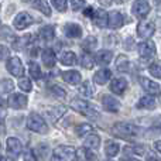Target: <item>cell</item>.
I'll return each instance as SVG.
<instances>
[{"mask_svg": "<svg viewBox=\"0 0 161 161\" xmlns=\"http://www.w3.org/2000/svg\"><path fill=\"white\" fill-rule=\"evenodd\" d=\"M112 134L119 139H125V140H131L139 134V129L133 125V123H127V122H119L114 123L112 127Z\"/></svg>", "mask_w": 161, "mask_h": 161, "instance_id": "obj_1", "label": "cell"}, {"mask_svg": "<svg viewBox=\"0 0 161 161\" xmlns=\"http://www.w3.org/2000/svg\"><path fill=\"white\" fill-rule=\"evenodd\" d=\"M71 108H72L74 110L79 112L80 114H83V116H86V117H91V119H93V120H96L97 117H99V113L95 110L93 106L83 99H74L72 102H71Z\"/></svg>", "mask_w": 161, "mask_h": 161, "instance_id": "obj_2", "label": "cell"}, {"mask_svg": "<svg viewBox=\"0 0 161 161\" xmlns=\"http://www.w3.org/2000/svg\"><path fill=\"white\" fill-rule=\"evenodd\" d=\"M76 160V150L71 146H58L54 150L51 161H75Z\"/></svg>", "mask_w": 161, "mask_h": 161, "instance_id": "obj_3", "label": "cell"}, {"mask_svg": "<svg viewBox=\"0 0 161 161\" xmlns=\"http://www.w3.org/2000/svg\"><path fill=\"white\" fill-rule=\"evenodd\" d=\"M27 127L34 133H40V134L48 133L47 123L38 113H30V116L27 117Z\"/></svg>", "mask_w": 161, "mask_h": 161, "instance_id": "obj_4", "label": "cell"}, {"mask_svg": "<svg viewBox=\"0 0 161 161\" xmlns=\"http://www.w3.org/2000/svg\"><path fill=\"white\" fill-rule=\"evenodd\" d=\"M137 51H139L140 58L143 59H151L156 55V44L151 40H144L137 45Z\"/></svg>", "mask_w": 161, "mask_h": 161, "instance_id": "obj_5", "label": "cell"}, {"mask_svg": "<svg viewBox=\"0 0 161 161\" xmlns=\"http://www.w3.org/2000/svg\"><path fill=\"white\" fill-rule=\"evenodd\" d=\"M21 143L16 137H8L6 142V150H7V156L11 161H16L19 158L20 153H21Z\"/></svg>", "mask_w": 161, "mask_h": 161, "instance_id": "obj_6", "label": "cell"}, {"mask_svg": "<svg viewBox=\"0 0 161 161\" xmlns=\"http://www.w3.org/2000/svg\"><path fill=\"white\" fill-rule=\"evenodd\" d=\"M36 23V20L33 19V16L31 14H28L27 11H21V13H19L16 16V19L13 20V25L16 30H25L27 27H30L31 24H34Z\"/></svg>", "mask_w": 161, "mask_h": 161, "instance_id": "obj_7", "label": "cell"}, {"mask_svg": "<svg viewBox=\"0 0 161 161\" xmlns=\"http://www.w3.org/2000/svg\"><path fill=\"white\" fill-rule=\"evenodd\" d=\"M154 31H156V25L150 20H143L137 25V36L143 40H148L154 34Z\"/></svg>", "mask_w": 161, "mask_h": 161, "instance_id": "obj_8", "label": "cell"}, {"mask_svg": "<svg viewBox=\"0 0 161 161\" xmlns=\"http://www.w3.org/2000/svg\"><path fill=\"white\" fill-rule=\"evenodd\" d=\"M6 68H7V71L11 75L17 76V78H21L23 74H24V67H23V62L19 57H11V58H8L7 64H6Z\"/></svg>", "mask_w": 161, "mask_h": 161, "instance_id": "obj_9", "label": "cell"}, {"mask_svg": "<svg viewBox=\"0 0 161 161\" xmlns=\"http://www.w3.org/2000/svg\"><path fill=\"white\" fill-rule=\"evenodd\" d=\"M151 7L148 4L147 0H134L133 6H131V13L139 19H144L148 13H150Z\"/></svg>", "mask_w": 161, "mask_h": 161, "instance_id": "obj_10", "label": "cell"}, {"mask_svg": "<svg viewBox=\"0 0 161 161\" xmlns=\"http://www.w3.org/2000/svg\"><path fill=\"white\" fill-rule=\"evenodd\" d=\"M27 103H28L27 96L23 93H13L7 100V105L11 109H19V110L20 109H24L27 106Z\"/></svg>", "mask_w": 161, "mask_h": 161, "instance_id": "obj_11", "label": "cell"}, {"mask_svg": "<svg viewBox=\"0 0 161 161\" xmlns=\"http://www.w3.org/2000/svg\"><path fill=\"white\" fill-rule=\"evenodd\" d=\"M92 20H93V24L96 25V27H99V28H106V27H108L109 13H106L103 8H97V10L93 11Z\"/></svg>", "mask_w": 161, "mask_h": 161, "instance_id": "obj_12", "label": "cell"}, {"mask_svg": "<svg viewBox=\"0 0 161 161\" xmlns=\"http://www.w3.org/2000/svg\"><path fill=\"white\" fill-rule=\"evenodd\" d=\"M125 24V16H123L120 11L117 10H113L109 13V20H108V27L113 28V30H116V28H120L122 25Z\"/></svg>", "mask_w": 161, "mask_h": 161, "instance_id": "obj_13", "label": "cell"}, {"mask_svg": "<svg viewBox=\"0 0 161 161\" xmlns=\"http://www.w3.org/2000/svg\"><path fill=\"white\" fill-rule=\"evenodd\" d=\"M102 105L108 112H119L120 110V102L116 97L110 96V95H103Z\"/></svg>", "mask_w": 161, "mask_h": 161, "instance_id": "obj_14", "label": "cell"}, {"mask_svg": "<svg viewBox=\"0 0 161 161\" xmlns=\"http://www.w3.org/2000/svg\"><path fill=\"white\" fill-rule=\"evenodd\" d=\"M140 83H142L143 89L147 91L150 95H156V96L160 95V85L157 82H154V80L148 78H140Z\"/></svg>", "mask_w": 161, "mask_h": 161, "instance_id": "obj_15", "label": "cell"}, {"mask_svg": "<svg viewBox=\"0 0 161 161\" xmlns=\"http://www.w3.org/2000/svg\"><path fill=\"white\" fill-rule=\"evenodd\" d=\"M127 89V80L125 78H116L110 82V91L114 95H123Z\"/></svg>", "mask_w": 161, "mask_h": 161, "instance_id": "obj_16", "label": "cell"}, {"mask_svg": "<svg viewBox=\"0 0 161 161\" xmlns=\"http://www.w3.org/2000/svg\"><path fill=\"white\" fill-rule=\"evenodd\" d=\"M64 33L68 38H79L82 36V28L76 23H68L64 27Z\"/></svg>", "mask_w": 161, "mask_h": 161, "instance_id": "obj_17", "label": "cell"}, {"mask_svg": "<svg viewBox=\"0 0 161 161\" xmlns=\"http://www.w3.org/2000/svg\"><path fill=\"white\" fill-rule=\"evenodd\" d=\"M112 58H113V53L109 50H100L96 53V58H95V61H96V64L102 65V67H106V65L110 64Z\"/></svg>", "mask_w": 161, "mask_h": 161, "instance_id": "obj_18", "label": "cell"}, {"mask_svg": "<svg viewBox=\"0 0 161 161\" xmlns=\"http://www.w3.org/2000/svg\"><path fill=\"white\" fill-rule=\"evenodd\" d=\"M41 59L44 62V65L47 68H53L57 62V55H55V51L51 50V48H45L41 54Z\"/></svg>", "mask_w": 161, "mask_h": 161, "instance_id": "obj_19", "label": "cell"}, {"mask_svg": "<svg viewBox=\"0 0 161 161\" xmlns=\"http://www.w3.org/2000/svg\"><path fill=\"white\" fill-rule=\"evenodd\" d=\"M112 78V71L110 69H106V68H103V69H99L96 74L93 75V80L96 85H105V83H108L109 80Z\"/></svg>", "mask_w": 161, "mask_h": 161, "instance_id": "obj_20", "label": "cell"}, {"mask_svg": "<svg viewBox=\"0 0 161 161\" xmlns=\"http://www.w3.org/2000/svg\"><path fill=\"white\" fill-rule=\"evenodd\" d=\"M76 158L79 161H96V154L88 147H80L76 150Z\"/></svg>", "mask_w": 161, "mask_h": 161, "instance_id": "obj_21", "label": "cell"}, {"mask_svg": "<svg viewBox=\"0 0 161 161\" xmlns=\"http://www.w3.org/2000/svg\"><path fill=\"white\" fill-rule=\"evenodd\" d=\"M62 79L69 85H79L82 76L78 71H65V72H62Z\"/></svg>", "mask_w": 161, "mask_h": 161, "instance_id": "obj_22", "label": "cell"}, {"mask_svg": "<svg viewBox=\"0 0 161 161\" xmlns=\"http://www.w3.org/2000/svg\"><path fill=\"white\" fill-rule=\"evenodd\" d=\"M156 108V97L151 96V95H147V96H143L142 99L137 102V109H147V110H151V109Z\"/></svg>", "mask_w": 161, "mask_h": 161, "instance_id": "obj_23", "label": "cell"}, {"mask_svg": "<svg viewBox=\"0 0 161 161\" xmlns=\"http://www.w3.org/2000/svg\"><path fill=\"white\" fill-rule=\"evenodd\" d=\"M67 112V109L64 106H54V108H50L47 110V116L51 119V122L55 123L58 119H61V116Z\"/></svg>", "mask_w": 161, "mask_h": 161, "instance_id": "obj_24", "label": "cell"}, {"mask_svg": "<svg viewBox=\"0 0 161 161\" xmlns=\"http://www.w3.org/2000/svg\"><path fill=\"white\" fill-rule=\"evenodd\" d=\"M38 37L42 40V41H51L55 37V28L53 25H45L41 30L38 31Z\"/></svg>", "mask_w": 161, "mask_h": 161, "instance_id": "obj_25", "label": "cell"}, {"mask_svg": "<svg viewBox=\"0 0 161 161\" xmlns=\"http://www.w3.org/2000/svg\"><path fill=\"white\" fill-rule=\"evenodd\" d=\"M83 146L91 148V150H96V148H99V146H100V137L97 136V134L89 133L88 136H86L85 142H83Z\"/></svg>", "mask_w": 161, "mask_h": 161, "instance_id": "obj_26", "label": "cell"}, {"mask_svg": "<svg viewBox=\"0 0 161 161\" xmlns=\"http://www.w3.org/2000/svg\"><path fill=\"white\" fill-rule=\"evenodd\" d=\"M59 59H61V62L64 65H67V67H72V65L76 64V55L72 51H64V53L61 54V57H59Z\"/></svg>", "mask_w": 161, "mask_h": 161, "instance_id": "obj_27", "label": "cell"}, {"mask_svg": "<svg viewBox=\"0 0 161 161\" xmlns=\"http://www.w3.org/2000/svg\"><path fill=\"white\" fill-rule=\"evenodd\" d=\"M33 7L37 8L38 11H41L44 16H51V7L47 0H34Z\"/></svg>", "mask_w": 161, "mask_h": 161, "instance_id": "obj_28", "label": "cell"}, {"mask_svg": "<svg viewBox=\"0 0 161 161\" xmlns=\"http://www.w3.org/2000/svg\"><path fill=\"white\" fill-rule=\"evenodd\" d=\"M130 68V61H129L127 55H119L116 59V69L120 72H127Z\"/></svg>", "mask_w": 161, "mask_h": 161, "instance_id": "obj_29", "label": "cell"}, {"mask_svg": "<svg viewBox=\"0 0 161 161\" xmlns=\"http://www.w3.org/2000/svg\"><path fill=\"white\" fill-rule=\"evenodd\" d=\"M79 93L82 95V96H85V97H92L93 96V93H95L93 85H92L89 80H85V82L79 86Z\"/></svg>", "mask_w": 161, "mask_h": 161, "instance_id": "obj_30", "label": "cell"}, {"mask_svg": "<svg viewBox=\"0 0 161 161\" xmlns=\"http://www.w3.org/2000/svg\"><path fill=\"white\" fill-rule=\"evenodd\" d=\"M120 151V146L117 144V143H114V142H108L106 143V146H105V154L108 157H116L117 156V153Z\"/></svg>", "mask_w": 161, "mask_h": 161, "instance_id": "obj_31", "label": "cell"}, {"mask_svg": "<svg viewBox=\"0 0 161 161\" xmlns=\"http://www.w3.org/2000/svg\"><path fill=\"white\" fill-rule=\"evenodd\" d=\"M95 58L91 55L89 53H85L82 54V57H80V65H82V68H85V69H92V68L95 67Z\"/></svg>", "mask_w": 161, "mask_h": 161, "instance_id": "obj_32", "label": "cell"}, {"mask_svg": "<svg viewBox=\"0 0 161 161\" xmlns=\"http://www.w3.org/2000/svg\"><path fill=\"white\" fill-rule=\"evenodd\" d=\"M123 151L127 156H143L146 153V148L142 147V146H126L123 148Z\"/></svg>", "mask_w": 161, "mask_h": 161, "instance_id": "obj_33", "label": "cell"}, {"mask_svg": "<svg viewBox=\"0 0 161 161\" xmlns=\"http://www.w3.org/2000/svg\"><path fill=\"white\" fill-rule=\"evenodd\" d=\"M28 71H30V75H31V78L33 79H36V80L41 79V76H42L41 68H40V65L37 64V62L31 61L30 64H28Z\"/></svg>", "mask_w": 161, "mask_h": 161, "instance_id": "obj_34", "label": "cell"}, {"mask_svg": "<svg viewBox=\"0 0 161 161\" xmlns=\"http://www.w3.org/2000/svg\"><path fill=\"white\" fill-rule=\"evenodd\" d=\"M14 89V82L11 79H0V93H8Z\"/></svg>", "mask_w": 161, "mask_h": 161, "instance_id": "obj_35", "label": "cell"}, {"mask_svg": "<svg viewBox=\"0 0 161 161\" xmlns=\"http://www.w3.org/2000/svg\"><path fill=\"white\" fill-rule=\"evenodd\" d=\"M96 45H97V40L95 38V37H88V38H85L83 40V42H82V48L86 51V53H89V51H93L95 48H96Z\"/></svg>", "mask_w": 161, "mask_h": 161, "instance_id": "obj_36", "label": "cell"}, {"mask_svg": "<svg viewBox=\"0 0 161 161\" xmlns=\"http://www.w3.org/2000/svg\"><path fill=\"white\" fill-rule=\"evenodd\" d=\"M91 131H92V126L88 125V123H82V125H78V126H76V129H75L76 136H79V137L88 136Z\"/></svg>", "mask_w": 161, "mask_h": 161, "instance_id": "obj_37", "label": "cell"}, {"mask_svg": "<svg viewBox=\"0 0 161 161\" xmlns=\"http://www.w3.org/2000/svg\"><path fill=\"white\" fill-rule=\"evenodd\" d=\"M148 71H150V74L154 76V78L157 79H161V61H154L153 64L148 67Z\"/></svg>", "mask_w": 161, "mask_h": 161, "instance_id": "obj_38", "label": "cell"}, {"mask_svg": "<svg viewBox=\"0 0 161 161\" xmlns=\"http://www.w3.org/2000/svg\"><path fill=\"white\" fill-rule=\"evenodd\" d=\"M48 153H50V147H48L47 144H38V147L36 148V156L37 158H41V160H45L48 156Z\"/></svg>", "mask_w": 161, "mask_h": 161, "instance_id": "obj_39", "label": "cell"}, {"mask_svg": "<svg viewBox=\"0 0 161 161\" xmlns=\"http://www.w3.org/2000/svg\"><path fill=\"white\" fill-rule=\"evenodd\" d=\"M19 88L21 89V91L24 92H30L31 89H33V85H31V80L27 78V76H21V78L19 79Z\"/></svg>", "mask_w": 161, "mask_h": 161, "instance_id": "obj_40", "label": "cell"}, {"mask_svg": "<svg viewBox=\"0 0 161 161\" xmlns=\"http://www.w3.org/2000/svg\"><path fill=\"white\" fill-rule=\"evenodd\" d=\"M48 91H50L51 93H53V96H55V97H65L67 96V92L58 85H51L50 88H48Z\"/></svg>", "mask_w": 161, "mask_h": 161, "instance_id": "obj_41", "label": "cell"}, {"mask_svg": "<svg viewBox=\"0 0 161 161\" xmlns=\"http://www.w3.org/2000/svg\"><path fill=\"white\" fill-rule=\"evenodd\" d=\"M51 3H53L54 7L58 11H61V13H64V11L67 10V0H51Z\"/></svg>", "mask_w": 161, "mask_h": 161, "instance_id": "obj_42", "label": "cell"}, {"mask_svg": "<svg viewBox=\"0 0 161 161\" xmlns=\"http://www.w3.org/2000/svg\"><path fill=\"white\" fill-rule=\"evenodd\" d=\"M0 37H3V38H7V41H10V42H13L14 40H16V37H14V33L11 30H8V27L3 28V31L0 33Z\"/></svg>", "mask_w": 161, "mask_h": 161, "instance_id": "obj_43", "label": "cell"}, {"mask_svg": "<svg viewBox=\"0 0 161 161\" xmlns=\"http://www.w3.org/2000/svg\"><path fill=\"white\" fill-rule=\"evenodd\" d=\"M85 0H72L71 2V6H72V10L74 11H78V10H82L85 7Z\"/></svg>", "mask_w": 161, "mask_h": 161, "instance_id": "obj_44", "label": "cell"}, {"mask_svg": "<svg viewBox=\"0 0 161 161\" xmlns=\"http://www.w3.org/2000/svg\"><path fill=\"white\" fill-rule=\"evenodd\" d=\"M24 161H38V158H37V156L34 154V151L27 150L24 153Z\"/></svg>", "mask_w": 161, "mask_h": 161, "instance_id": "obj_45", "label": "cell"}, {"mask_svg": "<svg viewBox=\"0 0 161 161\" xmlns=\"http://www.w3.org/2000/svg\"><path fill=\"white\" fill-rule=\"evenodd\" d=\"M8 54H10L8 48L4 47V45H0V61H4V59L8 57Z\"/></svg>", "mask_w": 161, "mask_h": 161, "instance_id": "obj_46", "label": "cell"}, {"mask_svg": "<svg viewBox=\"0 0 161 161\" xmlns=\"http://www.w3.org/2000/svg\"><path fill=\"white\" fill-rule=\"evenodd\" d=\"M83 14H85L86 17H92V16H93V8H92L91 6H89V7H86L85 10H83Z\"/></svg>", "mask_w": 161, "mask_h": 161, "instance_id": "obj_47", "label": "cell"}, {"mask_svg": "<svg viewBox=\"0 0 161 161\" xmlns=\"http://www.w3.org/2000/svg\"><path fill=\"white\" fill-rule=\"evenodd\" d=\"M4 117H6V110L3 108H0V123L4 122Z\"/></svg>", "mask_w": 161, "mask_h": 161, "instance_id": "obj_48", "label": "cell"}, {"mask_svg": "<svg viewBox=\"0 0 161 161\" xmlns=\"http://www.w3.org/2000/svg\"><path fill=\"white\" fill-rule=\"evenodd\" d=\"M154 148H156L158 153H161V140H157V142L154 143Z\"/></svg>", "mask_w": 161, "mask_h": 161, "instance_id": "obj_49", "label": "cell"}, {"mask_svg": "<svg viewBox=\"0 0 161 161\" xmlns=\"http://www.w3.org/2000/svg\"><path fill=\"white\" fill-rule=\"evenodd\" d=\"M0 108H3V109H6V100L3 99L2 96H0Z\"/></svg>", "mask_w": 161, "mask_h": 161, "instance_id": "obj_50", "label": "cell"}, {"mask_svg": "<svg viewBox=\"0 0 161 161\" xmlns=\"http://www.w3.org/2000/svg\"><path fill=\"white\" fill-rule=\"evenodd\" d=\"M114 3H119V4H122V3H126L127 0H113Z\"/></svg>", "mask_w": 161, "mask_h": 161, "instance_id": "obj_51", "label": "cell"}, {"mask_svg": "<svg viewBox=\"0 0 161 161\" xmlns=\"http://www.w3.org/2000/svg\"><path fill=\"white\" fill-rule=\"evenodd\" d=\"M123 161H139V160H136V158H133V157H130V158H125Z\"/></svg>", "mask_w": 161, "mask_h": 161, "instance_id": "obj_52", "label": "cell"}, {"mask_svg": "<svg viewBox=\"0 0 161 161\" xmlns=\"http://www.w3.org/2000/svg\"><path fill=\"white\" fill-rule=\"evenodd\" d=\"M154 2H156V4L158 6V7H161V0H154Z\"/></svg>", "mask_w": 161, "mask_h": 161, "instance_id": "obj_53", "label": "cell"}, {"mask_svg": "<svg viewBox=\"0 0 161 161\" xmlns=\"http://www.w3.org/2000/svg\"><path fill=\"white\" fill-rule=\"evenodd\" d=\"M0 161H7V158H6L4 156H2V154H0Z\"/></svg>", "mask_w": 161, "mask_h": 161, "instance_id": "obj_54", "label": "cell"}, {"mask_svg": "<svg viewBox=\"0 0 161 161\" xmlns=\"http://www.w3.org/2000/svg\"><path fill=\"white\" fill-rule=\"evenodd\" d=\"M23 2H24V3H28V2H30V0H23Z\"/></svg>", "mask_w": 161, "mask_h": 161, "instance_id": "obj_55", "label": "cell"}, {"mask_svg": "<svg viewBox=\"0 0 161 161\" xmlns=\"http://www.w3.org/2000/svg\"><path fill=\"white\" fill-rule=\"evenodd\" d=\"M148 161H156V160H153V158H150V160H148Z\"/></svg>", "mask_w": 161, "mask_h": 161, "instance_id": "obj_56", "label": "cell"}, {"mask_svg": "<svg viewBox=\"0 0 161 161\" xmlns=\"http://www.w3.org/2000/svg\"><path fill=\"white\" fill-rule=\"evenodd\" d=\"M0 25H2V20H0Z\"/></svg>", "mask_w": 161, "mask_h": 161, "instance_id": "obj_57", "label": "cell"}]
</instances>
